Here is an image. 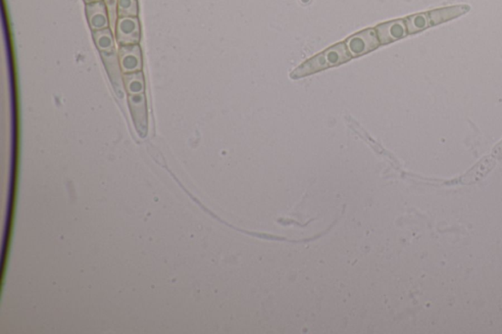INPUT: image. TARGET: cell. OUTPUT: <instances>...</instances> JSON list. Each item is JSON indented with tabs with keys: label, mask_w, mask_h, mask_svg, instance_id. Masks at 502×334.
<instances>
[{
	"label": "cell",
	"mask_w": 502,
	"mask_h": 334,
	"mask_svg": "<svg viewBox=\"0 0 502 334\" xmlns=\"http://www.w3.org/2000/svg\"><path fill=\"white\" fill-rule=\"evenodd\" d=\"M127 101L137 135L144 139L149 134V110L146 93H128Z\"/></svg>",
	"instance_id": "cell-3"
},
{
	"label": "cell",
	"mask_w": 502,
	"mask_h": 334,
	"mask_svg": "<svg viewBox=\"0 0 502 334\" xmlns=\"http://www.w3.org/2000/svg\"><path fill=\"white\" fill-rule=\"evenodd\" d=\"M345 45L351 56H356L375 50L380 45V40L376 36V30L368 29L352 36L347 40Z\"/></svg>",
	"instance_id": "cell-5"
},
{
	"label": "cell",
	"mask_w": 502,
	"mask_h": 334,
	"mask_svg": "<svg viewBox=\"0 0 502 334\" xmlns=\"http://www.w3.org/2000/svg\"><path fill=\"white\" fill-rule=\"evenodd\" d=\"M118 15H119V17L139 16V3H137V0H119V3H118Z\"/></svg>",
	"instance_id": "cell-12"
},
{
	"label": "cell",
	"mask_w": 502,
	"mask_h": 334,
	"mask_svg": "<svg viewBox=\"0 0 502 334\" xmlns=\"http://www.w3.org/2000/svg\"><path fill=\"white\" fill-rule=\"evenodd\" d=\"M93 38L94 45L100 52L106 72H107L111 84L114 89L116 96L122 98L125 96L126 91L114 31L110 28L93 31Z\"/></svg>",
	"instance_id": "cell-1"
},
{
	"label": "cell",
	"mask_w": 502,
	"mask_h": 334,
	"mask_svg": "<svg viewBox=\"0 0 502 334\" xmlns=\"http://www.w3.org/2000/svg\"><path fill=\"white\" fill-rule=\"evenodd\" d=\"M309 1H310V0H301V2H303V3H308Z\"/></svg>",
	"instance_id": "cell-17"
},
{
	"label": "cell",
	"mask_w": 502,
	"mask_h": 334,
	"mask_svg": "<svg viewBox=\"0 0 502 334\" xmlns=\"http://www.w3.org/2000/svg\"><path fill=\"white\" fill-rule=\"evenodd\" d=\"M118 56L123 75L142 71V52L139 45L118 47Z\"/></svg>",
	"instance_id": "cell-6"
},
{
	"label": "cell",
	"mask_w": 502,
	"mask_h": 334,
	"mask_svg": "<svg viewBox=\"0 0 502 334\" xmlns=\"http://www.w3.org/2000/svg\"><path fill=\"white\" fill-rule=\"evenodd\" d=\"M404 21L405 24H406L408 33H410V35L426 30V29L431 26H429L428 13H427V12L426 13H419L416 14V15L407 17Z\"/></svg>",
	"instance_id": "cell-11"
},
{
	"label": "cell",
	"mask_w": 502,
	"mask_h": 334,
	"mask_svg": "<svg viewBox=\"0 0 502 334\" xmlns=\"http://www.w3.org/2000/svg\"><path fill=\"white\" fill-rule=\"evenodd\" d=\"M103 1V0H84V3H93V2Z\"/></svg>",
	"instance_id": "cell-16"
},
{
	"label": "cell",
	"mask_w": 502,
	"mask_h": 334,
	"mask_svg": "<svg viewBox=\"0 0 502 334\" xmlns=\"http://www.w3.org/2000/svg\"><path fill=\"white\" fill-rule=\"evenodd\" d=\"M86 15L91 31L110 28L109 14L105 1L86 4Z\"/></svg>",
	"instance_id": "cell-7"
},
{
	"label": "cell",
	"mask_w": 502,
	"mask_h": 334,
	"mask_svg": "<svg viewBox=\"0 0 502 334\" xmlns=\"http://www.w3.org/2000/svg\"><path fill=\"white\" fill-rule=\"evenodd\" d=\"M351 58V55L347 50V45L340 43L304 63L303 66L291 73V79H298V77H305L309 74L326 69V68L337 66L342 63L349 61Z\"/></svg>",
	"instance_id": "cell-2"
},
{
	"label": "cell",
	"mask_w": 502,
	"mask_h": 334,
	"mask_svg": "<svg viewBox=\"0 0 502 334\" xmlns=\"http://www.w3.org/2000/svg\"><path fill=\"white\" fill-rule=\"evenodd\" d=\"M376 36L382 45L393 43L407 36L406 24L404 20H395L383 23L376 28Z\"/></svg>",
	"instance_id": "cell-8"
},
{
	"label": "cell",
	"mask_w": 502,
	"mask_h": 334,
	"mask_svg": "<svg viewBox=\"0 0 502 334\" xmlns=\"http://www.w3.org/2000/svg\"><path fill=\"white\" fill-rule=\"evenodd\" d=\"M469 10V6H457L436 9V10L427 12V13H428L429 26H433L458 18V17L464 15Z\"/></svg>",
	"instance_id": "cell-9"
},
{
	"label": "cell",
	"mask_w": 502,
	"mask_h": 334,
	"mask_svg": "<svg viewBox=\"0 0 502 334\" xmlns=\"http://www.w3.org/2000/svg\"><path fill=\"white\" fill-rule=\"evenodd\" d=\"M494 160L491 158L485 159L484 161H482L481 163L478 165L474 170L471 171L466 178L469 179L470 181L478 180V179L482 178V176L486 175L487 172L491 170L492 167H494Z\"/></svg>",
	"instance_id": "cell-13"
},
{
	"label": "cell",
	"mask_w": 502,
	"mask_h": 334,
	"mask_svg": "<svg viewBox=\"0 0 502 334\" xmlns=\"http://www.w3.org/2000/svg\"><path fill=\"white\" fill-rule=\"evenodd\" d=\"M114 33L118 47L139 45L142 26L139 17H119L116 22Z\"/></svg>",
	"instance_id": "cell-4"
},
{
	"label": "cell",
	"mask_w": 502,
	"mask_h": 334,
	"mask_svg": "<svg viewBox=\"0 0 502 334\" xmlns=\"http://www.w3.org/2000/svg\"><path fill=\"white\" fill-rule=\"evenodd\" d=\"M106 7H107L108 14H109L110 28L114 31L116 22H117L119 15H118V3L119 0H103Z\"/></svg>",
	"instance_id": "cell-14"
},
{
	"label": "cell",
	"mask_w": 502,
	"mask_h": 334,
	"mask_svg": "<svg viewBox=\"0 0 502 334\" xmlns=\"http://www.w3.org/2000/svg\"><path fill=\"white\" fill-rule=\"evenodd\" d=\"M126 94L146 93V79L142 71L123 75Z\"/></svg>",
	"instance_id": "cell-10"
},
{
	"label": "cell",
	"mask_w": 502,
	"mask_h": 334,
	"mask_svg": "<svg viewBox=\"0 0 502 334\" xmlns=\"http://www.w3.org/2000/svg\"><path fill=\"white\" fill-rule=\"evenodd\" d=\"M494 153L496 155H502V142L494 150Z\"/></svg>",
	"instance_id": "cell-15"
}]
</instances>
